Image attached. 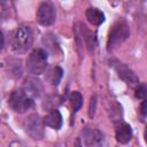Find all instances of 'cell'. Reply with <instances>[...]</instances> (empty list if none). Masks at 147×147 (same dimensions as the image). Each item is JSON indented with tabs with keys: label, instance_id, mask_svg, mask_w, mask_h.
<instances>
[{
	"label": "cell",
	"instance_id": "24",
	"mask_svg": "<svg viewBox=\"0 0 147 147\" xmlns=\"http://www.w3.org/2000/svg\"><path fill=\"white\" fill-rule=\"evenodd\" d=\"M146 49H147V40H146Z\"/></svg>",
	"mask_w": 147,
	"mask_h": 147
},
{
	"label": "cell",
	"instance_id": "16",
	"mask_svg": "<svg viewBox=\"0 0 147 147\" xmlns=\"http://www.w3.org/2000/svg\"><path fill=\"white\" fill-rule=\"evenodd\" d=\"M70 103H71V107H72L75 113L80 109V107L83 106V95L80 94V92L74 91L71 93V95H70Z\"/></svg>",
	"mask_w": 147,
	"mask_h": 147
},
{
	"label": "cell",
	"instance_id": "20",
	"mask_svg": "<svg viewBox=\"0 0 147 147\" xmlns=\"http://www.w3.org/2000/svg\"><path fill=\"white\" fill-rule=\"evenodd\" d=\"M95 105H96V98H95V95H93V96L91 98L90 108H88V115H90V117H93V116H94V113H95Z\"/></svg>",
	"mask_w": 147,
	"mask_h": 147
},
{
	"label": "cell",
	"instance_id": "18",
	"mask_svg": "<svg viewBox=\"0 0 147 147\" xmlns=\"http://www.w3.org/2000/svg\"><path fill=\"white\" fill-rule=\"evenodd\" d=\"M61 103V98L57 96V95H51V96H47L45 99V101L42 102V107L48 109L49 111L53 110V109H56V107Z\"/></svg>",
	"mask_w": 147,
	"mask_h": 147
},
{
	"label": "cell",
	"instance_id": "2",
	"mask_svg": "<svg viewBox=\"0 0 147 147\" xmlns=\"http://www.w3.org/2000/svg\"><path fill=\"white\" fill-rule=\"evenodd\" d=\"M129 36H130V28H129V24L126 23V21L123 18L116 21L109 31L107 49L109 52L114 51L121 44H123L129 38Z\"/></svg>",
	"mask_w": 147,
	"mask_h": 147
},
{
	"label": "cell",
	"instance_id": "5",
	"mask_svg": "<svg viewBox=\"0 0 147 147\" xmlns=\"http://www.w3.org/2000/svg\"><path fill=\"white\" fill-rule=\"evenodd\" d=\"M44 119H41V117L38 114L30 115L24 123L26 132L30 137H32L36 140L44 138Z\"/></svg>",
	"mask_w": 147,
	"mask_h": 147
},
{
	"label": "cell",
	"instance_id": "14",
	"mask_svg": "<svg viewBox=\"0 0 147 147\" xmlns=\"http://www.w3.org/2000/svg\"><path fill=\"white\" fill-rule=\"evenodd\" d=\"M122 107L121 105H118L117 102H113L111 106H110V109H109V117L111 118L113 122H122Z\"/></svg>",
	"mask_w": 147,
	"mask_h": 147
},
{
	"label": "cell",
	"instance_id": "1",
	"mask_svg": "<svg viewBox=\"0 0 147 147\" xmlns=\"http://www.w3.org/2000/svg\"><path fill=\"white\" fill-rule=\"evenodd\" d=\"M33 41L32 31L29 25H20L15 32L13 33L10 46L15 53H25L31 46Z\"/></svg>",
	"mask_w": 147,
	"mask_h": 147
},
{
	"label": "cell",
	"instance_id": "9",
	"mask_svg": "<svg viewBox=\"0 0 147 147\" xmlns=\"http://www.w3.org/2000/svg\"><path fill=\"white\" fill-rule=\"evenodd\" d=\"M83 141L86 147H100L103 141V136L98 129L86 126L83 130Z\"/></svg>",
	"mask_w": 147,
	"mask_h": 147
},
{
	"label": "cell",
	"instance_id": "19",
	"mask_svg": "<svg viewBox=\"0 0 147 147\" xmlns=\"http://www.w3.org/2000/svg\"><path fill=\"white\" fill-rule=\"evenodd\" d=\"M136 98L140 100H146L147 99V86L145 84H139L136 88Z\"/></svg>",
	"mask_w": 147,
	"mask_h": 147
},
{
	"label": "cell",
	"instance_id": "6",
	"mask_svg": "<svg viewBox=\"0 0 147 147\" xmlns=\"http://www.w3.org/2000/svg\"><path fill=\"white\" fill-rule=\"evenodd\" d=\"M56 10L51 2H41L37 10V21L39 24L48 26L55 22Z\"/></svg>",
	"mask_w": 147,
	"mask_h": 147
},
{
	"label": "cell",
	"instance_id": "7",
	"mask_svg": "<svg viewBox=\"0 0 147 147\" xmlns=\"http://www.w3.org/2000/svg\"><path fill=\"white\" fill-rule=\"evenodd\" d=\"M113 68L116 70L118 77L121 79H123L129 86H138L139 85V78L138 76L127 67L125 65L124 63H121V62H113Z\"/></svg>",
	"mask_w": 147,
	"mask_h": 147
},
{
	"label": "cell",
	"instance_id": "4",
	"mask_svg": "<svg viewBox=\"0 0 147 147\" xmlns=\"http://www.w3.org/2000/svg\"><path fill=\"white\" fill-rule=\"evenodd\" d=\"M9 106L14 111L22 114L33 107V99L28 96L24 91L16 90L9 96Z\"/></svg>",
	"mask_w": 147,
	"mask_h": 147
},
{
	"label": "cell",
	"instance_id": "21",
	"mask_svg": "<svg viewBox=\"0 0 147 147\" xmlns=\"http://www.w3.org/2000/svg\"><path fill=\"white\" fill-rule=\"evenodd\" d=\"M140 115L141 117H146L147 116V99L146 100H142L141 103H140Z\"/></svg>",
	"mask_w": 147,
	"mask_h": 147
},
{
	"label": "cell",
	"instance_id": "8",
	"mask_svg": "<svg viewBox=\"0 0 147 147\" xmlns=\"http://www.w3.org/2000/svg\"><path fill=\"white\" fill-rule=\"evenodd\" d=\"M23 91L31 99H36V98L41 96V94L44 92V85H42V83L38 78H36V77H28L24 80Z\"/></svg>",
	"mask_w": 147,
	"mask_h": 147
},
{
	"label": "cell",
	"instance_id": "11",
	"mask_svg": "<svg viewBox=\"0 0 147 147\" xmlns=\"http://www.w3.org/2000/svg\"><path fill=\"white\" fill-rule=\"evenodd\" d=\"M132 137L131 126L126 123L119 122L116 126V140L119 144H127Z\"/></svg>",
	"mask_w": 147,
	"mask_h": 147
},
{
	"label": "cell",
	"instance_id": "10",
	"mask_svg": "<svg viewBox=\"0 0 147 147\" xmlns=\"http://www.w3.org/2000/svg\"><path fill=\"white\" fill-rule=\"evenodd\" d=\"M44 124L46 126H49V127L54 129V130L61 129V126L63 124L61 113L57 109H53V110L48 111V114L44 117Z\"/></svg>",
	"mask_w": 147,
	"mask_h": 147
},
{
	"label": "cell",
	"instance_id": "13",
	"mask_svg": "<svg viewBox=\"0 0 147 147\" xmlns=\"http://www.w3.org/2000/svg\"><path fill=\"white\" fill-rule=\"evenodd\" d=\"M42 45L45 46V49L47 53L51 54H56L57 51L60 49V45L59 41L56 39V37L53 33H46L42 37Z\"/></svg>",
	"mask_w": 147,
	"mask_h": 147
},
{
	"label": "cell",
	"instance_id": "23",
	"mask_svg": "<svg viewBox=\"0 0 147 147\" xmlns=\"http://www.w3.org/2000/svg\"><path fill=\"white\" fill-rule=\"evenodd\" d=\"M75 147H82V145H80V141L79 140H77V142H76V146Z\"/></svg>",
	"mask_w": 147,
	"mask_h": 147
},
{
	"label": "cell",
	"instance_id": "3",
	"mask_svg": "<svg viewBox=\"0 0 147 147\" xmlns=\"http://www.w3.org/2000/svg\"><path fill=\"white\" fill-rule=\"evenodd\" d=\"M26 69L32 75H41L47 69V52L41 48L32 51L26 60Z\"/></svg>",
	"mask_w": 147,
	"mask_h": 147
},
{
	"label": "cell",
	"instance_id": "22",
	"mask_svg": "<svg viewBox=\"0 0 147 147\" xmlns=\"http://www.w3.org/2000/svg\"><path fill=\"white\" fill-rule=\"evenodd\" d=\"M144 138H145V141H146V144H147V125H146V127H145V132H144Z\"/></svg>",
	"mask_w": 147,
	"mask_h": 147
},
{
	"label": "cell",
	"instance_id": "15",
	"mask_svg": "<svg viewBox=\"0 0 147 147\" xmlns=\"http://www.w3.org/2000/svg\"><path fill=\"white\" fill-rule=\"evenodd\" d=\"M8 72L10 76L17 78L22 75V68H21V61L20 60H11L8 64Z\"/></svg>",
	"mask_w": 147,
	"mask_h": 147
},
{
	"label": "cell",
	"instance_id": "12",
	"mask_svg": "<svg viewBox=\"0 0 147 147\" xmlns=\"http://www.w3.org/2000/svg\"><path fill=\"white\" fill-rule=\"evenodd\" d=\"M85 15H86L87 21L93 25H100L105 22V14L98 8H94V7L87 8Z\"/></svg>",
	"mask_w": 147,
	"mask_h": 147
},
{
	"label": "cell",
	"instance_id": "17",
	"mask_svg": "<svg viewBox=\"0 0 147 147\" xmlns=\"http://www.w3.org/2000/svg\"><path fill=\"white\" fill-rule=\"evenodd\" d=\"M62 69L60 67H53L48 72V79L53 85H57L62 78Z\"/></svg>",
	"mask_w": 147,
	"mask_h": 147
}]
</instances>
